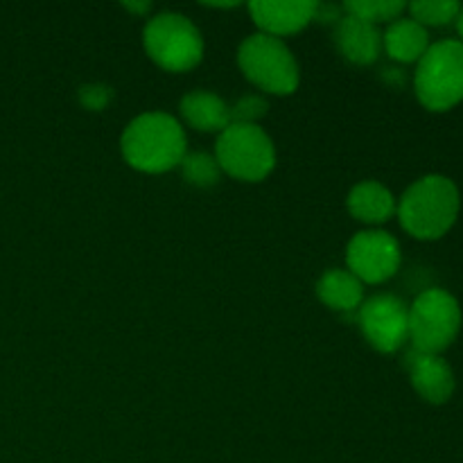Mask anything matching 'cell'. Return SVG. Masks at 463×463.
Masks as SVG:
<instances>
[{
  "label": "cell",
  "instance_id": "cell-7",
  "mask_svg": "<svg viewBox=\"0 0 463 463\" xmlns=\"http://www.w3.org/2000/svg\"><path fill=\"white\" fill-rule=\"evenodd\" d=\"M461 328L459 301L446 289H425L410 307V339L414 351L439 355Z\"/></svg>",
  "mask_w": 463,
  "mask_h": 463
},
{
  "label": "cell",
  "instance_id": "cell-5",
  "mask_svg": "<svg viewBox=\"0 0 463 463\" xmlns=\"http://www.w3.org/2000/svg\"><path fill=\"white\" fill-rule=\"evenodd\" d=\"M238 63L244 77L267 93L289 95L301 81L298 63L288 45L262 32L251 34L240 45Z\"/></svg>",
  "mask_w": 463,
  "mask_h": 463
},
{
  "label": "cell",
  "instance_id": "cell-2",
  "mask_svg": "<svg viewBox=\"0 0 463 463\" xmlns=\"http://www.w3.org/2000/svg\"><path fill=\"white\" fill-rule=\"evenodd\" d=\"M459 213V190L455 181L441 175H428L411 184L398 203V217L402 229L414 238H441L457 220Z\"/></svg>",
  "mask_w": 463,
  "mask_h": 463
},
{
  "label": "cell",
  "instance_id": "cell-15",
  "mask_svg": "<svg viewBox=\"0 0 463 463\" xmlns=\"http://www.w3.org/2000/svg\"><path fill=\"white\" fill-rule=\"evenodd\" d=\"M383 45L396 61H419L430 48L428 27L414 18H396L383 34Z\"/></svg>",
  "mask_w": 463,
  "mask_h": 463
},
{
  "label": "cell",
  "instance_id": "cell-1",
  "mask_svg": "<svg viewBox=\"0 0 463 463\" xmlns=\"http://www.w3.org/2000/svg\"><path fill=\"white\" fill-rule=\"evenodd\" d=\"M184 127L170 113L152 111L134 118L122 134V156L131 167L161 175L181 165L185 156Z\"/></svg>",
  "mask_w": 463,
  "mask_h": 463
},
{
  "label": "cell",
  "instance_id": "cell-11",
  "mask_svg": "<svg viewBox=\"0 0 463 463\" xmlns=\"http://www.w3.org/2000/svg\"><path fill=\"white\" fill-rule=\"evenodd\" d=\"M411 384L428 402H446L455 392V373L441 355H428L411 348L407 355Z\"/></svg>",
  "mask_w": 463,
  "mask_h": 463
},
{
  "label": "cell",
  "instance_id": "cell-16",
  "mask_svg": "<svg viewBox=\"0 0 463 463\" xmlns=\"http://www.w3.org/2000/svg\"><path fill=\"white\" fill-rule=\"evenodd\" d=\"M317 294L333 310L351 312L362 306L364 285L346 269H330L317 283Z\"/></svg>",
  "mask_w": 463,
  "mask_h": 463
},
{
  "label": "cell",
  "instance_id": "cell-14",
  "mask_svg": "<svg viewBox=\"0 0 463 463\" xmlns=\"http://www.w3.org/2000/svg\"><path fill=\"white\" fill-rule=\"evenodd\" d=\"M348 211L366 224H383L396 211V199L378 181H362L348 194Z\"/></svg>",
  "mask_w": 463,
  "mask_h": 463
},
{
  "label": "cell",
  "instance_id": "cell-3",
  "mask_svg": "<svg viewBox=\"0 0 463 463\" xmlns=\"http://www.w3.org/2000/svg\"><path fill=\"white\" fill-rule=\"evenodd\" d=\"M414 89L432 111H446L463 99V41L443 39L419 59Z\"/></svg>",
  "mask_w": 463,
  "mask_h": 463
},
{
  "label": "cell",
  "instance_id": "cell-23",
  "mask_svg": "<svg viewBox=\"0 0 463 463\" xmlns=\"http://www.w3.org/2000/svg\"><path fill=\"white\" fill-rule=\"evenodd\" d=\"M457 27H459V34H461V39H463V7H461L459 16H457Z\"/></svg>",
  "mask_w": 463,
  "mask_h": 463
},
{
  "label": "cell",
  "instance_id": "cell-17",
  "mask_svg": "<svg viewBox=\"0 0 463 463\" xmlns=\"http://www.w3.org/2000/svg\"><path fill=\"white\" fill-rule=\"evenodd\" d=\"M407 5L402 0H348L346 12L366 23H393Z\"/></svg>",
  "mask_w": 463,
  "mask_h": 463
},
{
  "label": "cell",
  "instance_id": "cell-18",
  "mask_svg": "<svg viewBox=\"0 0 463 463\" xmlns=\"http://www.w3.org/2000/svg\"><path fill=\"white\" fill-rule=\"evenodd\" d=\"M181 170H184V176L188 184L197 185V188H211L220 181L222 167L217 163L215 156L203 152L185 154L184 161H181Z\"/></svg>",
  "mask_w": 463,
  "mask_h": 463
},
{
  "label": "cell",
  "instance_id": "cell-4",
  "mask_svg": "<svg viewBox=\"0 0 463 463\" xmlns=\"http://www.w3.org/2000/svg\"><path fill=\"white\" fill-rule=\"evenodd\" d=\"M145 50L161 68L184 72L197 66L203 57V39L188 16L161 12L145 25Z\"/></svg>",
  "mask_w": 463,
  "mask_h": 463
},
{
  "label": "cell",
  "instance_id": "cell-8",
  "mask_svg": "<svg viewBox=\"0 0 463 463\" xmlns=\"http://www.w3.org/2000/svg\"><path fill=\"white\" fill-rule=\"evenodd\" d=\"M346 262L362 285L384 283L401 267V244L387 231H362L348 242Z\"/></svg>",
  "mask_w": 463,
  "mask_h": 463
},
{
  "label": "cell",
  "instance_id": "cell-22",
  "mask_svg": "<svg viewBox=\"0 0 463 463\" xmlns=\"http://www.w3.org/2000/svg\"><path fill=\"white\" fill-rule=\"evenodd\" d=\"M122 7L143 16V14H147L149 9H152V5H149V3H122Z\"/></svg>",
  "mask_w": 463,
  "mask_h": 463
},
{
  "label": "cell",
  "instance_id": "cell-9",
  "mask_svg": "<svg viewBox=\"0 0 463 463\" xmlns=\"http://www.w3.org/2000/svg\"><path fill=\"white\" fill-rule=\"evenodd\" d=\"M366 342L380 353H396L410 339V307L393 294H378L357 315Z\"/></svg>",
  "mask_w": 463,
  "mask_h": 463
},
{
  "label": "cell",
  "instance_id": "cell-12",
  "mask_svg": "<svg viewBox=\"0 0 463 463\" xmlns=\"http://www.w3.org/2000/svg\"><path fill=\"white\" fill-rule=\"evenodd\" d=\"M337 45L348 61L369 66L383 50V34L373 23L346 14L337 25Z\"/></svg>",
  "mask_w": 463,
  "mask_h": 463
},
{
  "label": "cell",
  "instance_id": "cell-13",
  "mask_svg": "<svg viewBox=\"0 0 463 463\" xmlns=\"http://www.w3.org/2000/svg\"><path fill=\"white\" fill-rule=\"evenodd\" d=\"M181 116L199 131H224L231 125V109L224 99L208 90H193L181 99Z\"/></svg>",
  "mask_w": 463,
  "mask_h": 463
},
{
  "label": "cell",
  "instance_id": "cell-6",
  "mask_svg": "<svg viewBox=\"0 0 463 463\" xmlns=\"http://www.w3.org/2000/svg\"><path fill=\"white\" fill-rule=\"evenodd\" d=\"M215 158L222 172L240 181H262L276 165V149L258 125L231 122L220 134Z\"/></svg>",
  "mask_w": 463,
  "mask_h": 463
},
{
  "label": "cell",
  "instance_id": "cell-20",
  "mask_svg": "<svg viewBox=\"0 0 463 463\" xmlns=\"http://www.w3.org/2000/svg\"><path fill=\"white\" fill-rule=\"evenodd\" d=\"M267 99L260 95H247L240 99L233 109H231V122H240V125H256L267 113Z\"/></svg>",
  "mask_w": 463,
  "mask_h": 463
},
{
  "label": "cell",
  "instance_id": "cell-19",
  "mask_svg": "<svg viewBox=\"0 0 463 463\" xmlns=\"http://www.w3.org/2000/svg\"><path fill=\"white\" fill-rule=\"evenodd\" d=\"M411 18L420 25H446L455 21L461 12V5L457 0H416L410 5Z\"/></svg>",
  "mask_w": 463,
  "mask_h": 463
},
{
  "label": "cell",
  "instance_id": "cell-10",
  "mask_svg": "<svg viewBox=\"0 0 463 463\" xmlns=\"http://www.w3.org/2000/svg\"><path fill=\"white\" fill-rule=\"evenodd\" d=\"M249 12L262 34L279 39V36L303 30L312 18H317V3H310V0H294V3L258 0V3H249Z\"/></svg>",
  "mask_w": 463,
  "mask_h": 463
},
{
  "label": "cell",
  "instance_id": "cell-21",
  "mask_svg": "<svg viewBox=\"0 0 463 463\" xmlns=\"http://www.w3.org/2000/svg\"><path fill=\"white\" fill-rule=\"evenodd\" d=\"M113 89L109 84H86L80 89V102L81 107L90 109V111H102L111 104Z\"/></svg>",
  "mask_w": 463,
  "mask_h": 463
}]
</instances>
